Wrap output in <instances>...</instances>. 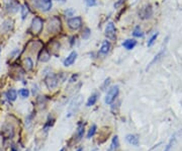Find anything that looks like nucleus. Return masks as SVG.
<instances>
[{
    "label": "nucleus",
    "mask_w": 182,
    "mask_h": 151,
    "mask_svg": "<svg viewBox=\"0 0 182 151\" xmlns=\"http://www.w3.org/2000/svg\"><path fill=\"white\" fill-rule=\"evenodd\" d=\"M47 29L50 34H59L62 31V21L58 16H53L48 21Z\"/></svg>",
    "instance_id": "nucleus-1"
},
{
    "label": "nucleus",
    "mask_w": 182,
    "mask_h": 151,
    "mask_svg": "<svg viewBox=\"0 0 182 151\" xmlns=\"http://www.w3.org/2000/svg\"><path fill=\"white\" fill-rule=\"evenodd\" d=\"M83 104V97L81 94L77 95L73 98V100L70 102V106L68 107V117H71L74 115L75 113L78 112V109H80V107Z\"/></svg>",
    "instance_id": "nucleus-2"
},
{
    "label": "nucleus",
    "mask_w": 182,
    "mask_h": 151,
    "mask_svg": "<svg viewBox=\"0 0 182 151\" xmlns=\"http://www.w3.org/2000/svg\"><path fill=\"white\" fill-rule=\"evenodd\" d=\"M44 27V20L40 16H35L31 20V31L33 35H40Z\"/></svg>",
    "instance_id": "nucleus-3"
},
{
    "label": "nucleus",
    "mask_w": 182,
    "mask_h": 151,
    "mask_svg": "<svg viewBox=\"0 0 182 151\" xmlns=\"http://www.w3.org/2000/svg\"><path fill=\"white\" fill-rule=\"evenodd\" d=\"M33 5L38 10L43 11V12H47V11L51 10L53 3H52V0H35L33 1Z\"/></svg>",
    "instance_id": "nucleus-4"
},
{
    "label": "nucleus",
    "mask_w": 182,
    "mask_h": 151,
    "mask_svg": "<svg viewBox=\"0 0 182 151\" xmlns=\"http://www.w3.org/2000/svg\"><path fill=\"white\" fill-rule=\"evenodd\" d=\"M118 93H119V88L118 86L114 85V86H111L110 88L108 89L107 93H106V97H105V104H110L114 102V99L117 97Z\"/></svg>",
    "instance_id": "nucleus-5"
},
{
    "label": "nucleus",
    "mask_w": 182,
    "mask_h": 151,
    "mask_svg": "<svg viewBox=\"0 0 182 151\" xmlns=\"http://www.w3.org/2000/svg\"><path fill=\"white\" fill-rule=\"evenodd\" d=\"M45 85H47L48 89H54L56 88L57 86H58L59 84V78L57 75L55 74H49L47 77L45 78Z\"/></svg>",
    "instance_id": "nucleus-6"
},
{
    "label": "nucleus",
    "mask_w": 182,
    "mask_h": 151,
    "mask_svg": "<svg viewBox=\"0 0 182 151\" xmlns=\"http://www.w3.org/2000/svg\"><path fill=\"white\" fill-rule=\"evenodd\" d=\"M105 36L106 38L110 41H114L117 39V29L114 26V24L112 21L108 22L105 29Z\"/></svg>",
    "instance_id": "nucleus-7"
},
{
    "label": "nucleus",
    "mask_w": 182,
    "mask_h": 151,
    "mask_svg": "<svg viewBox=\"0 0 182 151\" xmlns=\"http://www.w3.org/2000/svg\"><path fill=\"white\" fill-rule=\"evenodd\" d=\"M19 6H20V4H19V1H18V0H9L5 5V9L8 13H10V14H14V13H16L18 11Z\"/></svg>",
    "instance_id": "nucleus-8"
},
{
    "label": "nucleus",
    "mask_w": 182,
    "mask_h": 151,
    "mask_svg": "<svg viewBox=\"0 0 182 151\" xmlns=\"http://www.w3.org/2000/svg\"><path fill=\"white\" fill-rule=\"evenodd\" d=\"M68 26L70 27L73 31H76V29H80L82 26V18L80 16H75L72 17L70 19H68Z\"/></svg>",
    "instance_id": "nucleus-9"
},
{
    "label": "nucleus",
    "mask_w": 182,
    "mask_h": 151,
    "mask_svg": "<svg viewBox=\"0 0 182 151\" xmlns=\"http://www.w3.org/2000/svg\"><path fill=\"white\" fill-rule=\"evenodd\" d=\"M140 17L142 19H148V18H151L153 15V8L151 5H146L142 9H141L140 13H139Z\"/></svg>",
    "instance_id": "nucleus-10"
},
{
    "label": "nucleus",
    "mask_w": 182,
    "mask_h": 151,
    "mask_svg": "<svg viewBox=\"0 0 182 151\" xmlns=\"http://www.w3.org/2000/svg\"><path fill=\"white\" fill-rule=\"evenodd\" d=\"M50 59H51V54H50L49 50H47V49L41 50L40 54H38V61L45 63V62H48Z\"/></svg>",
    "instance_id": "nucleus-11"
},
{
    "label": "nucleus",
    "mask_w": 182,
    "mask_h": 151,
    "mask_svg": "<svg viewBox=\"0 0 182 151\" xmlns=\"http://www.w3.org/2000/svg\"><path fill=\"white\" fill-rule=\"evenodd\" d=\"M77 52L76 51H73L70 53L69 56L67 57V58L64 60V65L66 66V67H68V66H71L74 64V62L76 61V59H77Z\"/></svg>",
    "instance_id": "nucleus-12"
},
{
    "label": "nucleus",
    "mask_w": 182,
    "mask_h": 151,
    "mask_svg": "<svg viewBox=\"0 0 182 151\" xmlns=\"http://www.w3.org/2000/svg\"><path fill=\"white\" fill-rule=\"evenodd\" d=\"M2 132H3V135L5 136V138L7 139H11L13 136H14V129L11 125H5L2 129Z\"/></svg>",
    "instance_id": "nucleus-13"
},
{
    "label": "nucleus",
    "mask_w": 182,
    "mask_h": 151,
    "mask_svg": "<svg viewBox=\"0 0 182 151\" xmlns=\"http://www.w3.org/2000/svg\"><path fill=\"white\" fill-rule=\"evenodd\" d=\"M166 44H167V43H166ZM166 44H165V46H164V48H162V50H161V51L159 52V53L157 54L156 56H155V58L153 59V60H152L151 62H150L149 66H148V67H147V69H146V70H149L150 68H151L152 66H153L155 63H157L159 60H160L161 58H162V56L164 55V53H165V50H166Z\"/></svg>",
    "instance_id": "nucleus-14"
},
{
    "label": "nucleus",
    "mask_w": 182,
    "mask_h": 151,
    "mask_svg": "<svg viewBox=\"0 0 182 151\" xmlns=\"http://www.w3.org/2000/svg\"><path fill=\"white\" fill-rule=\"evenodd\" d=\"M13 26H14V21H13L12 19H10V18H8V19H6L5 21L3 22V24H2V29H3L4 31H12Z\"/></svg>",
    "instance_id": "nucleus-15"
},
{
    "label": "nucleus",
    "mask_w": 182,
    "mask_h": 151,
    "mask_svg": "<svg viewBox=\"0 0 182 151\" xmlns=\"http://www.w3.org/2000/svg\"><path fill=\"white\" fill-rule=\"evenodd\" d=\"M126 140L129 142V144H132V145L136 146V147H138L139 146V138L138 136H136V135H133V134H129L126 136Z\"/></svg>",
    "instance_id": "nucleus-16"
},
{
    "label": "nucleus",
    "mask_w": 182,
    "mask_h": 151,
    "mask_svg": "<svg viewBox=\"0 0 182 151\" xmlns=\"http://www.w3.org/2000/svg\"><path fill=\"white\" fill-rule=\"evenodd\" d=\"M136 46V40H132V39H129V40H126L124 43H122V47L127 50H133Z\"/></svg>",
    "instance_id": "nucleus-17"
},
{
    "label": "nucleus",
    "mask_w": 182,
    "mask_h": 151,
    "mask_svg": "<svg viewBox=\"0 0 182 151\" xmlns=\"http://www.w3.org/2000/svg\"><path fill=\"white\" fill-rule=\"evenodd\" d=\"M98 97H99V94L97 92H94L93 94H91L90 95V97L88 98V100H87V102H86V107H92V106H94L95 104H96V102H97V99H98Z\"/></svg>",
    "instance_id": "nucleus-18"
},
{
    "label": "nucleus",
    "mask_w": 182,
    "mask_h": 151,
    "mask_svg": "<svg viewBox=\"0 0 182 151\" xmlns=\"http://www.w3.org/2000/svg\"><path fill=\"white\" fill-rule=\"evenodd\" d=\"M109 49H110V43H109L108 41H104V42L102 43V46L99 50V53L102 55H106L109 52Z\"/></svg>",
    "instance_id": "nucleus-19"
},
{
    "label": "nucleus",
    "mask_w": 182,
    "mask_h": 151,
    "mask_svg": "<svg viewBox=\"0 0 182 151\" xmlns=\"http://www.w3.org/2000/svg\"><path fill=\"white\" fill-rule=\"evenodd\" d=\"M179 135H180V132L173 135L171 140H170V142L167 144V146H166V148H165V150H164V151H170V150H171V148L173 147V145H174V144L176 143V141L178 140V138H177V137H178Z\"/></svg>",
    "instance_id": "nucleus-20"
},
{
    "label": "nucleus",
    "mask_w": 182,
    "mask_h": 151,
    "mask_svg": "<svg viewBox=\"0 0 182 151\" xmlns=\"http://www.w3.org/2000/svg\"><path fill=\"white\" fill-rule=\"evenodd\" d=\"M6 97H7V99L10 100V102H14L17 97V91L13 88L9 89L7 92H6Z\"/></svg>",
    "instance_id": "nucleus-21"
},
{
    "label": "nucleus",
    "mask_w": 182,
    "mask_h": 151,
    "mask_svg": "<svg viewBox=\"0 0 182 151\" xmlns=\"http://www.w3.org/2000/svg\"><path fill=\"white\" fill-rule=\"evenodd\" d=\"M23 67L26 71H31V70L33 68V62L29 57H26V58L23 60Z\"/></svg>",
    "instance_id": "nucleus-22"
},
{
    "label": "nucleus",
    "mask_w": 182,
    "mask_h": 151,
    "mask_svg": "<svg viewBox=\"0 0 182 151\" xmlns=\"http://www.w3.org/2000/svg\"><path fill=\"white\" fill-rule=\"evenodd\" d=\"M84 135V124L81 122L78 123V128H77V139L81 140Z\"/></svg>",
    "instance_id": "nucleus-23"
},
{
    "label": "nucleus",
    "mask_w": 182,
    "mask_h": 151,
    "mask_svg": "<svg viewBox=\"0 0 182 151\" xmlns=\"http://www.w3.org/2000/svg\"><path fill=\"white\" fill-rule=\"evenodd\" d=\"M20 10H21V18L22 19H26L27 14H28V12H29V9H28V7H27L26 4L22 5L21 8H20Z\"/></svg>",
    "instance_id": "nucleus-24"
},
{
    "label": "nucleus",
    "mask_w": 182,
    "mask_h": 151,
    "mask_svg": "<svg viewBox=\"0 0 182 151\" xmlns=\"http://www.w3.org/2000/svg\"><path fill=\"white\" fill-rule=\"evenodd\" d=\"M133 36H136V38H143L144 36V33L142 31L140 26H136L133 31Z\"/></svg>",
    "instance_id": "nucleus-25"
},
{
    "label": "nucleus",
    "mask_w": 182,
    "mask_h": 151,
    "mask_svg": "<svg viewBox=\"0 0 182 151\" xmlns=\"http://www.w3.org/2000/svg\"><path fill=\"white\" fill-rule=\"evenodd\" d=\"M118 146H119V141H118V137L117 136H114L112 138V141H111V144H110V147L113 148L114 150H117L118 148Z\"/></svg>",
    "instance_id": "nucleus-26"
},
{
    "label": "nucleus",
    "mask_w": 182,
    "mask_h": 151,
    "mask_svg": "<svg viewBox=\"0 0 182 151\" xmlns=\"http://www.w3.org/2000/svg\"><path fill=\"white\" fill-rule=\"evenodd\" d=\"M90 35H91V31H90L89 27H85V29H83V31H82V38H83L84 40H88Z\"/></svg>",
    "instance_id": "nucleus-27"
},
{
    "label": "nucleus",
    "mask_w": 182,
    "mask_h": 151,
    "mask_svg": "<svg viewBox=\"0 0 182 151\" xmlns=\"http://www.w3.org/2000/svg\"><path fill=\"white\" fill-rule=\"evenodd\" d=\"M158 36H159V33H156V34H154V35L149 39V41H148V43H147L148 47H151V46H153V44L155 43V41H156L157 38H158Z\"/></svg>",
    "instance_id": "nucleus-28"
},
{
    "label": "nucleus",
    "mask_w": 182,
    "mask_h": 151,
    "mask_svg": "<svg viewBox=\"0 0 182 151\" xmlns=\"http://www.w3.org/2000/svg\"><path fill=\"white\" fill-rule=\"evenodd\" d=\"M96 130H97L96 125H93L92 127L90 128L89 131H88V133H87V138H88V139H90L92 136H94V134L96 133Z\"/></svg>",
    "instance_id": "nucleus-29"
},
{
    "label": "nucleus",
    "mask_w": 182,
    "mask_h": 151,
    "mask_svg": "<svg viewBox=\"0 0 182 151\" xmlns=\"http://www.w3.org/2000/svg\"><path fill=\"white\" fill-rule=\"evenodd\" d=\"M18 94H19L21 97L26 98V97H28V95H29V90L28 89H26V88L20 89V90L18 91Z\"/></svg>",
    "instance_id": "nucleus-30"
},
{
    "label": "nucleus",
    "mask_w": 182,
    "mask_h": 151,
    "mask_svg": "<svg viewBox=\"0 0 182 151\" xmlns=\"http://www.w3.org/2000/svg\"><path fill=\"white\" fill-rule=\"evenodd\" d=\"M18 55H19V49H15L11 52L10 55H9V57H10L11 59H15L18 57Z\"/></svg>",
    "instance_id": "nucleus-31"
},
{
    "label": "nucleus",
    "mask_w": 182,
    "mask_h": 151,
    "mask_svg": "<svg viewBox=\"0 0 182 151\" xmlns=\"http://www.w3.org/2000/svg\"><path fill=\"white\" fill-rule=\"evenodd\" d=\"M84 2H85L86 5L89 6V7H91V6H95L97 4L96 0H84Z\"/></svg>",
    "instance_id": "nucleus-32"
},
{
    "label": "nucleus",
    "mask_w": 182,
    "mask_h": 151,
    "mask_svg": "<svg viewBox=\"0 0 182 151\" xmlns=\"http://www.w3.org/2000/svg\"><path fill=\"white\" fill-rule=\"evenodd\" d=\"M162 145H163L162 142L159 143V144H157V145L153 146V147H152L149 151H160L161 149H162Z\"/></svg>",
    "instance_id": "nucleus-33"
},
{
    "label": "nucleus",
    "mask_w": 182,
    "mask_h": 151,
    "mask_svg": "<svg viewBox=\"0 0 182 151\" xmlns=\"http://www.w3.org/2000/svg\"><path fill=\"white\" fill-rule=\"evenodd\" d=\"M75 13V10L73 8H68L67 10L65 11V15L66 16H73Z\"/></svg>",
    "instance_id": "nucleus-34"
},
{
    "label": "nucleus",
    "mask_w": 182,
    "mask_h": 151,
    "mask_svg": "<svg viewBox=\"0 0 182 151\" xmlns=\"http://www.w3.org/2000/svg\"><path fill=\"white\" fill-rule=\"evenodd\" d=\"M33 115H29L28 117H27L26 118V125H31V120H33Z\"/></svg>",
    "instance_id": "nucleus-35"
},
{
    "label": "nucleus",
    "mask_w": 182,
    "mask_h": 151,
    "mask_svg": "<svg viewBox=\"0 0 182 151\" xmlns=\"http://www.w3.org/2000/svg\"><path fill=\"white\" fill-rule=\"evenodd\" d=\"M10 151H18V150L16 149V147H15V146L13 145V146H11V149H10Z\"/></svg>",
    "instance_id": "nucleus-36"
},
{
    "label": "nucleus",
    "mask_w": 182,
    "mask_h": 151,
    "mask_svg": "<svg viewBox=\"0 0 182 151\" xmlns=\"http://www.w3.org/2000/svg\"><path fill=\"white\" fill-rule=\"evenodd\" d=\"M77 151H83V148H82V147L78 148V149H77Z\"/></svg>",
    "instance_id": "nucleus-37"
},
{
    "label": "nucleus",
    "mask_w": 182,
    "mask_h": 151,
    "mask_svg": "<svg viewBox=\"0 0 182 151\" xmlns=\"http://www.w3.org/2000/svg\"><path fill=\"white\" fill-rule=\"evenodd\" d=\"M107 151H115V150H114V149H112V148H111V147H109V149H108Z\"/></svg>",
    "instance_id": "nucleus-38"
},
{
    "label": "nucleus",
    "mask_w": 182,
    "mask_h": 151,
    "mask_svg": "<svg viewBox=\"0 0 182 151\" xmlns=\"http://www.w3.org/2000/svg\"><path fill=\"white\" fill-rule=\"evenodd\" d=\"M57 1H62V2H66L67 0H57Z\"/></svg>",
    "instance_id": "nucleus-39"
},
{
    "label": "nucleus",
    "mask_w": 182,
    "mask_h": 151,
    "mask_svg": "<svg viewBox=\"0 0 182 151\" xmlns=\"http://www.w3.org/2000/svg\"><path fill=\"white\" fill-rule=\"evenodd\" d=\"M60 151H65V149H64V148H62V149H61Z\"/></svg>",
    "instance_id": "nucleus-40"
},
{
    "label": "nucleus",
    "mask_w": 182,
    "mask_h": 151,
    "mask_svg": "<svg viewBox=\"0 0 182 151\" xmlns=\"http://www.w3.org/2000/svg\"><path fill=\"white\" fill-rule=\"evenodd\" d=\"M0 151H4L3 149H2V148H0Z\"/></svg>",
    "instance_id": "nucleus-41"
},
{
    "label": "nucleus",
    "mask_w": 182,
    "mask_h": 151,
    "mask_svg": "<svg viewBox=\"0 0 182 151\" xmlns=\"http://www.w3.org/2000/svg\"><path fill=\"white\" fill-rule=\"evenodd\" d=\"M0 52H1V49H0Z\"/></svg>",
    "instance_id": "nucleus-42"
}]
</instances>
